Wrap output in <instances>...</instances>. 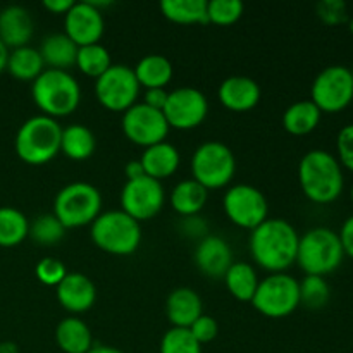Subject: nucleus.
I'll return each instance as SVG.
<instances>
[{"label":"nucleus","mask_w":353,"mask_h":353,"mask_svg":"<svg viewBox=\"0 0 353 353\" xmlns=\"http://www.w3.org/2000/svg\"><path fill=\"white\" fill-rule=\"evenodd\" d=\"M300 234L290 221L268 217L250 233L252 259L265 271L285 272L296 262Z\"/></svg>","instance_id":"obj_1"},{"label":"nucleus","mask_w":353,"mask_h":353,"mask_svg":"<svg viewBox=\"0 0 353 353\" xmlns=\"http://www.w3.org/2000/svg\"><path fill=\"white\" fill-rule=\"evenodd\" d=\"M299 181L307 199L316 203H330L343 192V169L331 152L314 148L300 159Z\"/></svg>","instance_id":"obj_2"},{"label":"nucleus","mask_w":353,"mask_h":353,"mask_svg":"<svg viewBox=\"0 0 353 353\" xmlns=\"http://www.w3.org/2000/svg\"><path fill=\"white\" fill-rule=\"evenodd\" d=\"M31 97L38 109L50 117L69 116L81 102V88L74 76L64 69L45 68L31 83Z\"/></svg>","instance_id":"obj_3"},{"label":"nucleus","mask_w":353,"mask_h":353,"mask_svg":"<svg viewBox=\"0 0 353 353\" xmlns=\"http://www.w3.org/2000/svg\"><path fill=\"white\" fill-rule=\"evenodd\" d=\"M62 126L45 114L30 117L19 126L14 140L17 157L31 165L47 164L61 152Z\"/></svg>","instance_id":"obj_4"},{"label":"nucleus","mask_w":353,"mask_h":353,"mask_svg":"<svg viewBox=\"0 0 353 353\" xmlns=\"http://www.w3.org/2000/svg\"><path fill=\"white\" fill-rule=\"evenodd\" d=\"M343 257L340 236L330 228H312L300 236L296 264L307 276H326L336 271Z\"/></svg>","instance_id":"obj_5"},{"label":"nucleus","mask_w":353,"mask_h":353,"mask_svg":"<svg viewBox=\"0 0 353 353\" xmlns=\"http://www.w3.org/2000/svg\"><path fill=\"white\" fill-rule=\"evenodd\" d=\"M92 240L100 250L112 255H131L141 243V226L124 210L100 212L90 224Z\"/></svg>","instance_id":"obj_6"},{"label":"nucleus","mask_w":353,"mask_h":353,"mask_svg":"<svg viewBox=\"0 0 353 353\" xmlns=\"http://www.w3.org/2000/svg\"><path fill=\"white\" fill-rule=\"evenodd\" d=\"M102 210V193L86 181H72L62 186L54 200V216L65 230L86 226Z\"/></svg>","instance_id":"obj_7"},{"label":"nucleus","mask_w":353,"mask_h":353,"mask_svg":"<svg viewBox=\"0 0 353 353\" xmlns=\"http://www.w3.org/2000/svg\"><path fill=\"white\" fill-rule=\"evenodd\" d=\"M236 172L233 150L223 141L209 140L196 147L192 157V174L207 190L230 185Z\"/></svg>","instance_id":"obj_8"},{"label":"nucleus","mask_w":353,"mask_h":353,"mask_svg":"<svg viewBox=\"0 0 353 353\" xmlns=\"http://www.w3.org/2000/svg\"><path fill=\"white\" fill-rule=\"evenodd\" d=\"M252 305L265 317H288L300 305V281L286 272H272L259 281Z\"/></svg>","instance_id":"obj_9"},{"label":"nucleus","mask_w":353,"mask_h":353,"mask_svg":"<svg viewBox=\"0 0 353 353\" xmlns=\"http://www.w3.org/2000/svg\"><path fill=\"white\" fill-rule=\"evenodd\" d=\"M228 219L243 230H255L269 217V203L264 193L254 185L238 183L230 186L223 196Z\"/></svg>","instance_id":"obj_10"},{"label":"nucleus","mask_w":353,"mask_h":353,"mask_svg":"<svg viewBox=\"0 0 353 353\" xmlns=\"http://www.w3.org/2000/svg\"><path fill=\"white\" fill-rule=\"evenodd\" d=\"M140 83L133 68L126 64H112L95 81V95L105 109L121 112L137 103Z\"/></svg>","instance_id":"obj_11"},{"label":"nucleus","mask_w":353,"mask_h":353,"mask_svg":"<svg viewBox=\"0 0 353 353\" xmlns=\"http://www.w3.org/2000/svg\"><path fill=\"white\" fill-rule=\"evenodd\" d=\"M312 102L321 112H340L353 100V76L347 65L334 64L324 68L314 78L310 88Z\"/></svg>","instance_id":"obj_12"},{"label":"nucleus","mask_w":353,"mask_h":353,"mask_svg":"<svg viewBox=\"0 0 353 353\" xmlns=\"http://www.w3.org/2000/svg\"><path fill=\"white\" fill-rule=\"evenodd\" d=\"M165 202V190L162 181L141 176L137 179H126L121 190V210L133 219L148 221L157 216Z\"/></svg>","instance_id":"obj_13"},{"label":"nucleus","mask_w":353,"mask_h":353,"mask_svg":"<svg viewBox=\"0 0 353 353\" xmlns=\"http://www.w3.org/2000/svg\"><path fill=\"white\" fill-rule=\"evenodd\" d=\"M169 128L176 130H192L200 126L209 114V100L205 93L193 86H179L168 93L164 109Z\"/></svg>","instance_id":"obj_14"},{"label":"nucleus","mask_w":353,"mask_h":353,"mask_svg":"<svg viewBox=\"0 0 353 353\" xmlns=\"http://www.w3.org/2000/svg\"><path fill=\"white\" fill-rule=\"evenodd\" d=\"M123 133L133 143L141 147L164 141L169 133V124L162 110L148 107L147 103L137 102L123 112Z\"/></svg>","instance_id":"obj_15"},{"label":"nucleus","mask_w":353,"mask_h":353,"mask_svg":"<svg viewBox=\"0 0 353 353\" xmlns=\"http://www.w3.org/2000/svg\"><path fill=\"white\" fill-rule=\"evenodd\" d=\"M105 30L103 14L90 0L72 2L71 9L64 14V33L78 47L99 43Z\"/></svg>","instance_id":"obj_16"},{"label":"nucleus","mask_w":353,"mask_h":353,"mask_svg":"<svg viewBox=\"0 0 353 353\" xmlns=\"http://www.w3.org/2000/svg\"><path fill=\"white\" fill-rule=\"evenodd\" d=\"M57 300L62 309L81 314L92 309L97 300V286L83 272H68L57 285Z\"/></svg>","instance_id":"obj_17"},{"label":"nucleus","mask_w":353,"mask_h":353,"mask_svg":"<svg viewBox=\"0 0 353 353\" xmlns=\"http://www.w3.org/2000/svg\"><path fill=\"white\" fill-rule=\"evenodd\" d=\"M195 264L209 278H224L233 264V250L223 236L207 234L195 248Z\"/></svg>","instance_id":"obj_18"},{"label":"nucleus","mask_w":353,"mask_h":353,"mask_svg":"<svg viewBox=\"0 0 353 353\" xmlns=\"http://www.w3.org/2000/svg\"><path fill=\"white\" fill-rule=\"evenodd\" d=\"M221 103L234 112H247L261 100V86L250 76H230L217 90Z\"/></svg>","instance_id":"obj_19"},{"label":"nucleus","mask_w":353,"mask_h":353,"mask_svg":"<svg viewBox=\"0 0 353 353\" xmlns=\"http://www.w3.org/2000/svg\"><path fill=\"white\" fill-rule=\"evenodd\" d=\"M34 23L23 6H7L0 10V41L7 48L24 47L33 37Z\"/></svg>","instance_id":"obj_20"},{"label":"nucleus","mask_w":353,"mask_h":353,"mask_svg":"<svg viewBox=\"0 0 353 353\" xmlns=\"http://www.w3.org/2000/svg\"><path fill=\"white\" fill-rule=\"evenodd\" d=\"M165 314L172 327L190 330V326L203 314V302L193 288L179 286L169 293L165 300Z\"/></svg>","instance_id":"obj_21"},{"label":"nucleus","mask_w":353,"mask_h":353,"mask_svg":"<svg viewBox=\"0 0 353 353\" xmlns=\"http://www.w3.org/2000/svg\"><path fill=\"white\" fill-rule=\"evenodd\" d=\"M140 162L143 165L145 174L162 181L164 178H169L178 171L181 157H179L178 148L164 140L145 148Z\"/></svg>","instance_id":"obj_22"},{"label":"nucleus","mask_w":353,"mask_h":353,"mask_svg":"<svg viewBox=\"0 0 353 353\" xmlns=\"http://www.w3.org/2000/svg\"><path fill=\"white\" fill-rule=\"evenodd\" d=\"M55 341L64 353H86L93 347V334L79 317H65L55 327Z\"/></svg>","instance_id":"obj_23"},{"label":"nucleus","mask_w":353,"mask_h":353,"mask_svg":"<svg viewBox=\"0 0 353 353\" xmlns=\"http://www.w3.org/2000/svg\"><path fill=\"white\" fill-rule=\"evenodd\" d=\"M207 199H209V190L193 178L179 181L169 195L171 207L181 217L199 216L200 210L205 207Z\"/></svg>","instance_id":"obj_24"},{"label":"nucleus","mask_w":353,"mask_h":353,"mask_svg":"<svg viewBox=\"0 0 353 353\" xmlns=\"http://www.w3.org/2000/svg\"><path fill=\"white\" fill-rule=\"evenodd\" d=\"M38 50L43 57L45 68L68 71V68L76 65L78 45L65 33H52L45 37Z\"/></svg>","instance_id":"obj_25"},{"label":"nucleus","mask_w":353,"mask_h":353,"mask_svg":"<svg viewBox=\"0 0 353 353\" xmlns=\"http://www.w3.org/2000/svg\"><path fill=\"white\" fill-rule=\"evenodd\" d=\"M140 86L145 88H165L172 79V62L165 55L161 54H148L138 61L133 68Z\"/></svg>","instance_id":"obj_26"},{"label":"nucleus","mask_w":353,"mask_h":353,"mask_svg":"<svg viewBox=\"0 0 353 353\" xmlns=\"http://www.w3.org/2000/svg\"><path fill=\"white\" fill-rule=\"evenodd\" d=\"M95 147V133L85 124H69L62 128L61 152L72 161H85L92 157Z\"/></svg>","instance_id":"obj_27"},{"label":"nucleus","mask_w":353,"mask_h":353,"mask_svg":"<svg viewBox=\"0 0 353 353\" xmlns=\"http://www.w3.org/2000/svg\"><path fill=\"white\" fill-rule=\"evenodd\" d=\"M6 69L21 81H34L45 71V62L38 48L24 45L9 52Z\"/></svg>","instance_id":"obj_28"},{"label":"nucleus","mask_w":353,"mask_h":353,"mask_svg":"<svg viewBox=\"0 0 353 353\" xmlns=\"http://www.w3.org/2000/svg\"><path fill=\"white\" fill-rule=\"evenodd\" d=\"M224 283L231 295L240 302H252L259 286V276L248 262H233L224 274Z\"/></svg>","instance_id":"obj_29"},{"label":"nucleus","mask_w":353,"mask_h":353,"mask_svg":"<svg viewBox=\"0 0 353 353\" xmlns=\"http://www.w3.org/2000/svg\"><path fill=\"white\" fill-rule=\"evenodd\" d=\"M321 110L312 100H299L292 103L283 114V126L288 133L302 137L317 128L321 121Z\"/></svg>","instance_id":"obj_30"},{"label":"nucleus","mask_w":353,"mask_h":353,"mask_svg":"<svg viewBox=\"0 0 353 353\" xmlns=\"http://www.w3.org/2000/svg\"><path fill=\"white\" fill-rule=\"evenodd\" d=\"M30 233V221L19 209L0 207V247H16Z\"/></svg>","instance_id":"obj_31"},{"label":"nucleus","mask_w":353,"mask_h":353,"mask_svg":"<svg viewBox=\"0 0 353 353\" xmlns=\"http://www.w3.org/2000/svg\"><path fill=\"white\" fill-rule=\"evenodd\" d=\"M161 10L172 23H209V19H207V0H162Z\"/></svg>","instance_id":"obj_32"},{"label":"nucleus","mask_w":353,"mask_h":353,"mask_svg":"<svg viewBox=\"0 0 353 353\" xmlns=\"http://www.w3.org/2000/svg\"><path fill=\"white\" fill-rule=\"evenodd\" d=\"M76 65L86 76H92V78L97 79L112 65V59H110V52L107 50L105 45H102L99 41V43H90L78 47Z\"/></svg>","instance_id":"obj_33"},{"label":"nucleus","mask_w":353,"mask_h":353,"mask_svg":"<svg viewBox=\"0 0 353 353\" xmlns=\"http://www.w3.org/2000/svg\"><path fill=\"white\" fill-rule=\"evenodd\" d=\"M65 228L62 226L61 221L52 214H41V216L34 217L30 223V233L31 240L38 245H55L64 238Z\"/></svg>","instance_id":"obj_34"},{"label":"nucleus","mask_w":353,"mask_h":353,"mask_svg":"<svg viewBox=\"0 0 353 353\" xmlns=\"http://www.w3.org/2000/svg\"><path fill=\"white\" fill-rule=\"evenodd\" d=\"M331 290L324 276H305L300 281V303L309 309H323L330 302Z\"/></svg>","instance_id":"obj_35"},{"label":"nucleus","mask_w":353,"mask_h":353,"mask_svg":"<svg viewBox=\"0 0 353 353\" xmlns=\"http://www.w3.org/2000/svg\"><path fill=\"white\" fill-rule=\"evenodd\" d=\"M161 353H202V345L186 327H171L162 336Z\"/></svg>","instance_id":"obj_36"},{"label":"nucleus","mask_w":353,"mask_h":353,"mask_svg":"<svg viewBox=\"0 0 353 353\" xmlns=\"http://www.w3.org/2000/svg\"><path fill=\"white\" fill-rule=\"evenodd\" d=\"M243 14V3L240 0H207V19L214 24L236 23Z\"/></svg>","instance_id":"obj_37"},{"label":"nucleus","mask_w":353,"mask_h":353,"mask_svg":"<svg viewBox=\"0 0 353 353\" xmlns=\"http://www.w3.org/2000/svg\"><path fill=\"white\" fill-rule=\"evenodd\" d=\"M34 274H37L38 281L43 283L47 286H55L57 288L59 283L65 278L68 269H65L64 262L59 261L55 257H43L38 261L37 268H34Z\"/></svg>","instance_id":"obj_38"},{"label":"nucleus","mask_w":353,"mask_h":353,"mask_svg":"<svg viewBox=\"0 0 353 353\" xmlns=\"http://www.w3.org/2000/svg\"><path fill=\"white\" fill-rule=\"evenodd\" d=\"M190 331H192L193 338H195L200 345H205L216 340L217 333H219V324H217V321L214 319V317L202 314V316L190 326Z\"/></svg>","instance_id":"obj_39"},{"label":"nucleus","mask_w":353,"mask_h":353,"mask_svg":"<svg viewBox=\"0 0 353 353\" xmlns=\"http://www.w3.org/2000/svg\"><path fill=\"white\" fill-rule=\"evenodd\" d=\"M336 150L340 164L353 171V123L340 130L336 137Z\"/></svg>","instance_id":"obj_40"},{"label":"nucleus","mask_w":353,"mask_h":353,"mask_svg":"<svg viewBox=\"0 0 353 353\" xmlns=\"http://www.w3.org/2000/svg\"><path fill=\"white\" fill-rule=\"evenodd\" d=\"M317 12L327 24H340L347 19V6L341 0H324L317 3Z\"/></svg>","instance_id":"obj_41"},{"label":"nucleus","mask_w":353,"mask_h":353,"mask_svg":"<svg viewBox=\"0 0 353 353\" xmlns=\"http://www.w3.org/2000/svg\"><path fill=\"white\" fill-rule=\"evenodd\" d=\"M181 233L186 234V236L192 238H199V241L202 240L203 236L209 234V226H207L205 219L199 216H190V217H183L181 219Z\"/></svg>","instance_id":"obj_42"},{"label":"nucleus","mask_w":353,"mask_h":353,"mask_svg":"<svg viewBox=\"0 0 353 353\" xmlns=\"http://www.w3.org/2000/svg\"><path fill=\"white\" fill-rule=\"evenodd\" d=\"M168 93L169 92H165V88H148L145 92L143 103H147L148 107H154L157 110H162L165 102H168Z\"/></svg>","instance_id":"obj_43"},{"label":"nucleus","mask_w":353,"mask_h":353,"mask_svg":"<svg viewBox=\"0 0 353 353\" xmlns=\"http://www.w3.org/2000/svg\"><path fill=\"white\" fill-rule=\"evenodd\" d=\"M341 241V247H343V252L347 255H350L353 259V216L348 217L347 221L341 226V231L338 233Z\"/></svg>","instance_id":"obj_44"},{"label":"nucleus","mask_w":353,"mask_h":353,"mask_svg":"<svg viewBox=\"0 0 353 353\" xmlns=\"http://www.w3.org/2000/svg\"><path fill=\"white\" fill-rule=\"evenodd\" d=\"M45 9L54 14H65L72 6V0H45Z\"/></svg>","instance_id":"obj_45"},{"label":"nucleus","mask_w":353,"mask_h":353,"mask_svg":"<svg viewBox=\"0 0 353 353\" xmlns=\"http://www.w3.org/2000/svg\"><path fill=\"white\" fill-rule=\"evenodd\" d=\"M124 172H126V178L128 179H137V178H141V176H145L143 165H141L140 159H138V161H130V162H128L126 169H124Z\"/></svg>","instance_id":"obj_46"},{"label":"nucleus","mask_w":353,"mask_h":353,"mask_svg":"<svg viewBox=\"0 0 353 353\" xmlns=\"http://www.w3.org/2000/svg\"><path fill=\"white\" fill-rule=\"evenodd\" d=\"M86 353H124V352L116 347H109V345H93V347Z\"/></svg>","instance_id":"obj_47"},{"label":"nucleus","mask_w":353,"mask_h":353,"mask_svg":"<svg viewBox=\"0 0 353 353\" xmlns=\"http://www.w3.org/2000/svg\"><path fill=\"white\" fill-rule=\"evenodd\" d=\"M7 59H9V48L0 41V72L7 68Z\"/></svg>","instance_id":"obj_48"},{"label":"nucleus","mask_w":353,"mask_h":353,"mask_svg":"<svg viewBox=\"0 0 353 353\" xmlns=\"http://www.w3.org/2000/svg\"><path fill=\"white\" fill-rule=\"evenodd\" d=\"M0 353H19V347L14 341H2L0 343Z\"/></svg>","instance_id":"obj_49"},{"label":"nucleus","mask_w":353,"mask_h":353,"mask_svg":"<svg viewBox=\"0 0 353 353\" xmlns=\"http://www.w3.org/2000/svg\"><path fill=\"white\" fill-rule=\"evenodd\" d=\"M350 30H352V31H353V19H352V21H350Z\"/></svg>","instance_id":"obj_50"},{"label":"nucleus","mask_w":353,"mask_h":353,"mask_svg":"<svg viewBox=\"0 0 353 353\" xmlns=\"http://www.w3.org/2000/svg\"><path fill=\"white\" fill-rule=\"evenodd\" d=\"M352 202H353V185H352Z\"/></svg>","instance_id":"obj_51"},{"label":"nucleus","mask_w":353,"mask_h":353,"mask_svg":"<svg viewBox=\"0 0 353 353\" xmlns=\"http://www.w3.org/2000/svg\"><path fill=\"white\" fill-rule=\"evenodd\" d=\"M352 76H353V68H352Z\"/></svg>","instance_id":"obj_52"}]
</instances>
